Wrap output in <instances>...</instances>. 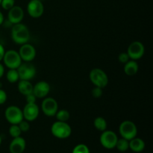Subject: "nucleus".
<instances>
[{
    "instance_id": "nucleus-1",
    "label": "nucleus",
    "mask_w": 153,
    "mask_h": 153,
    "mask_svg": "<svg viewBox=\"0 0 153 153\" xmlns=\"http://www.w3.org/2000/svg\"><path fill=\"white\" fill-rule=\"evenodd\" d=\"M11 38L16 44L22 45L28 43L30 39V31L28 27L21 22L13 25L11 28Z\"/></svg>"
},
{
    "instance_id": "nucleus-2",
    "label": "nucleus",
    "mask_w": 153,
    "mask_h": 153,
    "mask_svg": "<svg viewBox=\"0 0 153 153\" xmlns=\"http://www.w3.org/2000/svg\"><path fill=\"white\" fill-rule=\"evenodd\" d=\"M52 134L55 137L60 139H65L71 135L72 129L67 122L58 121L54 123L51 127Z\"/></svg>"
},
{
    "instance_id": "nucleus-3",
    "label": "nucleus",
    "mask_w": 153,
    "mask_h": 153,
    "mask_svg": "<svg viewBox=\"0 0 153 153\" xmlns=\"http://www.w3.org/2000/svg\"><path fill=\"white\" fill-rule=\"evenodd\" d=\"M90 80L95 87L104 88L108 84V77L102 69L94 68L90 73Z\"/></svg>"
},
{
    "instance_id": "nucleus-4",
    "label": "nucleus",
    "mask_w": 153,
    "mask_h": 153,
    "mask_svg": "<svg viewBox=\"0 0 153 153\" xmlns=\"http://www.w3.org/2000/svg\"><path fill=\"white\" fill-rule=\"evenodd\" d=\"M119 131L123 138L130 140L136 137L137 134V128L133 122L125 120L120 125Z\"/></svg>"
},
{
    "instance_id": "nucleus-5",
    "label": "nucleus",
    "mask_w": 153,
    "mask_h": 153,
    "mask_svg": "<svg viewBox=\"0 0 153 153\" xmlns=\"http://www.w3.org/2000/svg\"><path fill=\"white\" fill-rule=\"evenodd\" d=\"M2 60L4 61V65L8 69H17L22 64V59L19 52L13 49L7 50L4 52Z\"/></svg>"
},
{
    "instance_id": "nucleus-6",
    "label": "nucleus",
    "mask_w": 153,
    "mask_h": 153,
    "mask_svg": "<svg viewBox=\"0 0 153 153\" xmlns=\"http://www.w3.org/2000/svg\"><path fill=\"white\" fill-rule=\"evenodd\" d=\"M4 117L7 122L11 125L19 124L22 120H24L22 111L16 105L7 107L4 111Z\"/></svg>"
},
{
    "instance_id": "nucleus-7",
    "label": "nucleus",
    "mask_w": 153,
    "mask_h": 153,
    "mask_svg": "<svg viewBox=\"0 0 153 153\" xmlns=\"http://www.w3.org/2000/svg\"><path fill=\"white\" fill-rule=\"evenodd\" d=\"M16 70L19 73V80H31L35 76L37 72L35 67L30 62L21 64Z\"/></svg>"
},
{
    "instance_id": "nucleus-8",
    "label": "nucleus",
    "mask_w": 153,
    "mask_h": 153,
    "mask_svg": "<svg viewBox=\"0 0 153 153\" xmlns=\"http://www.w3.org/2000/svg\"><path fill=\"white\" fill-rule=\"evenodd\" d=\"M126 52L129 56L130 59L137 61V60L140 59L144 55V46L141 42L134 41L129 45Z\"/></svg>"
},
{
    "instance_id": "nucleus-9",
    "label": "nucleus",
    "mask_w": 153,
    "mask_h": 153,
    "mask_svg": "<svg viewBox=\"0 0 153 153\" xmlns=\"http://www.w3.org/2000/svg\"><path fill=\"white\" fill-rule=\"evenodd\" d=\"M41 109L46 116L54 117L58 111V104L54 98L47 97L42 102Z\"/></svg>"
},
{
    "instance_id": "nucleus-10",
    "label": "nucleus",
    "mask_w": 153,
    "mask_h": 153,
    "mask_svg": "<svg viewBox=\"0 0 153 153\" xmlns=\"http://www.w3.org/2000/svg\"><path fill=\"white\" fill-rule=\"evenodd\" d=\"M118 137L116 133L113 131H102V134L100 136V143L102 145L103 147L106 149H113L116 146Z\"/></svg>"
},
{
    "instance_id": "nucleus-11",
    "label": "nucleus",
    "mask_w": 153,
    "mask_h": 153,
    "mask_svg": "<svg viewBox=\"0 0 153 153\" xmlns=\"http://www.w3.org/2000/svg\"><path fill=\"white\" fill-rule=\"evenodd\" d=\"M27 12L31 17L40 18L44 12L43 2L39 0H31L27 4Z\"/></svg>"
},
{
    "instance_id": "nucleus-12",
    "label": "nucleus",
    "mask_w": 153,
    "mask_h": 153,
    "mask_svg": "<svg viewBox=\"0 0 153 153\" xmlns=\"http://www.w3.org/2000/svg\"><path fill=\"white\" fill-rule=\"evenodd\" d=\"M18 52L22 61H24L25 62H31L36 57L35 48L28 43L21 45Z\"/></svg>"
},
{
    "instance_id": "nucleus-13",
    "label": "nucleus",
    "mask_w": 153,
    "mask_h": 153,
    "mask_svg": "<svg viewBox=\"0 0 153 153\" xmlns=\"http://www.w3.org/2000/svg\"><path fill=\"white\" fill-rule=\"evenodd\" d=\"M39 107L36 103H26L22 110L23 118L28 122L35 120L39 116Z\"/></svg>"
},
{
    "instance_id": "nucleus-14",
    "label": "nucleus",
    "mask_w": 153,
    "mask_h": 153,
    "mask_svg": "<svg viewBox=\"0 0 153 153\" xmlns=\"http://www.w3.org/2000/svg\"><path fill=\"white\" fill-rule=\"evenodd\" d=\"M24 18V10L21 7L14 5L8 10L7 19L8 22L13 25L20 23Z\"/></svg>"
},
{
    "instance_id": "nucleus-15",
    "label": "nucleus",
    "mask_w": 153,
    "mask_h": 153,
    "mask_svg": "<svg viewBox=\"0 0 153 153\" xmlns=\"http://www.w3.org/2000/svg\"><path fill=\"white\" fill-rule=\"evenodd\" d=\"M50 91V85L45 81H40L33 87V94L37 98H45Z\"/></svg>"
},
{
    "instance_id": "nucleus-16",
    "label": "nucleus",
    "mask_w": 153,
    "mask_h": 153,
    "mask_svg": "<svg viewBox=\"0 0 153 153\" xmlns=\"http://www.w3.org/2000/svg\"><path fill=\"white\" fill-rule=\"evenodd\" d=\"M25 148V140L21 137H14L10 144V152L11 153H22Z\"/></svg>"
},
{
    "instance_id": "nucleus-17",
    "label": "nucleus",
    "mask_w": 153,
    "mask_h": 153,
    "mask_svg": "<svg viewBox=\"0 0 153 153\" xmlns=\"http://www.w3.org/2000/svg\"><path fill=\"white\" fill-rule=\"evenodd\" d=\"M138 70V64L134 60H129L124 64V72L128 76H132L137 74Z\"/></svg>"
},
{
    "instance_id": "nucleus-18",
    "label": "nucleus",
    "mask_w": 153,
    "mask_h": 153,
    "mask_svg": "<svg viewBox=\"0 0 153 153\" xmlns=\"http://www.w3.org/2000/svg\"><path fill=\"white\" fill-rule=\"evenodd\" d=\"M33 87L34 86L29 81L19 80L17 88L18 91L21 94L26 96L33 93Z\"/></svg>"
},
{
    "instance_id": "nucleus-19",
    "label": "nucleus",
    "mask_w": 153,
    "mask_h": 153,
    "mask_svg": "<svg viewBox=\"0 0 153 153\" xmlns=\"http://www.w3.org/2000/svg\"><path fill=\"white\" fill-rule=\"evenodd\" d=\"M145 147V143L142 139L134 137L133 139L130 140L129 148L135 152H140L143 150Z\"/></svg>"
},
{
    "instance_id": "nucleus-20",
    "label": "nucleus",
    "mask_w": 153,
    "mask_h": 153,
    "mask_svg": "<svg viewBox=\"0 0 153 153\" xmlns=\"http://www.w3.org/2000/svg\"><path fill=\"white\" fill-rule=\"evenodd\" d=\"M94 126L98 131H104L107 129V122L102 117H97L94 121Z\"/></svg>"
},
{
    "instance_id": "nucleus-21",
    "label": "nucleus",
    "mask_w": 153,
    "mask_h": 153,
    "mask_svg": "<svg viewBox=\"0 0 153 153\" xmlns=\"http://www.w3.org/2000/svg\"><path fill=\"white\" fill-rule=\"evenodd\" d=\"M6 78L10 83L13 84L17 82L19 80V73H18L17 70L16 69H9L7 75H6Z\"/></svg>"
},
{
    "instance_id": "nucleus-22",
    "label": "nucleus",
    "mask_w": 153,
    "mask_h": 153,
    "mask_svg": "<svg viewBox=\"0 0 153 153\" xmlns=\"http://www.w3.org/2000/svg\"><path fill=\"white\" fill-rule=\"evenodd\" d=\"M55 117L58 121H61V122H67L70 120V112L65 109H62V110H59L57 111L55 114Z\"/></svg>"
},
{
    "instance_id": "nucleus-23",
    "label": "nucleus",
    "mask_w": 153,
    "mask_h": 153,
    "mask_svg": "<svg viewBox=\"0 0 153 153\" xmlns=\"http://www.w3.org/2000/svg\"><path fill=\"white\" fill-rule=\"evenodd\" d=\"M115 147L117 148L118 150H120V152H126L129 148V142L126 139H119L117 140Z\"/></svg>"
},
{
    "instance_id": "nucleus-24",
    "label": "nucleus",
    "mask_w": 153,
    "mask_h": 153,
    "mask_svg": "<svg viewBox=\"0 0 153 153\" xmlns=\"http://www.w3.org/2000/svg\"><path fill=\"white\" fill-rule=\"evenodd\" d=\"M22 133L20 128H19L18 124H14V125H11L10 127L9 128V134H10L11 137H13V138L14 137H19Z\"/></svg>"
},
{
    "instance_id": "nucleus-25",
    "label": "nucleus",
    "mask_w": 153,
    "mask_h": 153,
    "mask_svg": "<svg viewBox=\"0 0 153 153\" xmlns=\"http://www.w3.org/2000/svg\"><path fill=\"white\" fill-rule=\"evenodd\" d=\"M0 5L4 10H9L15 5V0H1Z\"/></svg>"
},
{
    "instance_id": "nucleus-26",
    "label": "nucleus",
    "mask_w": 153,
    "mask_h": 153,
    "mask_svg": "<svg viewBox=\"0 0 153 153\" xmlns=\"http://www.w3.org/2000/svg\"><path fill=\"white\" fill-rule=\"evenodd\" d=\"M73 153H90V151L86 145L79 144L73 149Z\"/></svg>"
},
{
    "instance_id": "nucleus-27",
    "label": "nucleus",
    "mask_w": 153,
    "mask_h": 153,
    "mask_svg": "<svg viewBox=\"0 0 153 153\" xmlns=\"http://www.w3.org/2000/svg\"><path fill=\"white\" fill-rule=\"evenodd\" d=\"M18 126H19V128H20L22 132H26V131H28L30 128L29 123H28V121L25 120H22L18 124Z\"/></svg>"
},
{
    "instance_id": "nucleus-28",
    "label": "nucleus",
    "mask_w": 153,
    "mask_h": 153,
    "mask_svg": "<svg viewBox=\"0 0 153 153\" xmlns=\"http://www.w3.org/2000/svg\"><path fill=\"white\" fill-rule=\"evenodd\" d=\"M91 94H92V96L94 98H100L103 94L102 88H99V87H95V88H93V90L91 91Z\"/></svg>"
},
{
    "instance_id": "nucleus-29",
    "label": "nucleus",
    "mask_w": 153,
    "mask_h": 153,
    "mask_svg": "<svg viewBox=\"0 0 153 153\" xmlns=\"http://www.w3.org/2000/svg\"><path fill=\"white\" fill-rule=\"evenodd\" d=\"M118 59H119V61L121 63V64H125L126 63L128 62L129 61V56L128 55L127 52H122L118 56Z\"/></svg>"
},
{
    "instance_id": "nucleus-30",
    "label": "nucleus",
    "mask_w": 153,
    "mask_h": 153,
    "mask_svg": "<svg viewBox=\"0 0 153 153\" xmlns=\"http://www.w3.org/2000/svg\"><path fill=\"white\" fill-rule=\"evenodd\" d=\"M25 100H26V103H36V100H37V97H35L33 93L28 94V95L25 96Z\"/></svg>"
},
{
    "instance_id": "nucleus-31",
    "label": "nucleus",
    "mask_w": 153,
    "mask_h": 153,
    "mask_svg": "<svg viewBox=\"0 0 153 153\" xmlns=\"http://www.w3.org/2000/svg\"><path fill=\"white\" fill-rule=\"evenodd\" d=\"M7 96L6 92L4 90L0 88V105H2L4 103H5V102L7 101Z\"/></svg>"
},
{
    "instance_id": "nucleus-32",
    "label": "nucleus",
    "mask_w": 153,
    "mask_h": 153,
    "mask_svg": "<svg viewBox=\"0 0 153 153\" xmlns=\"http://www.w3.org/2000/svg\"><path fill=\"white\" fill-rule=\"evenodd\" d=\"M4 52H5V50H4V46H3L1 44H0V61L3 59Z\"/></svg>"
},
{
    "instance_id": "nucleus-33",
    "label": "nucleus",
    "mask_w": 153,
    "mask_h": 153,
    "mask_svg": "<svg viewBox=\"0 0 153 153\" xmlns=\"http://www.w3.org/2000/svg\"><path fill=\"white\" fill-rule=\"evenodd\" d=\"M4 73V66L0 63V79L3 76Z\"/></svg>"
},
{
    "instance_id": "nucleus-34",
    "label": "nucleus",
    "mask_w": 153,
    "mask_h": 153,
    "mask_svg": "<svg viewBox=\"0 0 153 153\" xmlns=\"http://www.w3.org/2000/svg\"><path fill=\"white\" fill-rule=\"evenodd\" d=\"M4 22V16H3V13L0 11V25Z\"/></svg>"
},
{
    "instance_id": "nucleus-35",
    "label": "nucleus",
    "mask_w": 153,
    "mask_h": 153,
    "mask_svg": "<svg viewBox=\"0 0 153 153\" xmlns=\"http://www.w3.org/2000/svg\"><path fill=\"white\" fill-rule=\"evenodd\" d=\"M2 88V84L1 83V82H0V88Z\"/></svg>"
},
{
    "instance_id": "nucleus-36",
    "label": "nucleus",
    "mask_w": 153,
    "mask_h": 153,
    "mask_svg": "<svg viewBox=\"0 0 153 153\" xmlns=\"http://www.w3.org/2000/svg\"><path fill=\"white\" fill-rule=\"evenodd\" d=\"M1 136H0V144H1Z\"/></svg>"
},
{
    "instance_id": "nucleus-37",
    "label": "nucleus",
    "mask_w": 153,
    "mask_h": 153,
    "mask_svg": "<svg viewBox=\"0 0 153 153\" xmlns=\"http://www.w3.org/2000/svg\"><path fill=\"white\" fill-rule=\"evenodd\" d=\"M1 0H0V4H1Z\"/></svg>"
},
{
    "instance_id": "nucleus-38",
    "label": "nucleus",
    "mask_w": 153,
    "mask_h": 153,
    "mask_svg": "<svg viewBox=\"0 0 153 153\" xmlns=\"http://www.w3.org/2000/svg\"><path fill=\"white\" fill-rule=\"evenodd\" d=\"M39 1H43V0H39Z\"/></svg>"
}]
</instances>
